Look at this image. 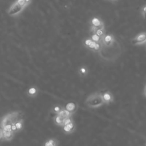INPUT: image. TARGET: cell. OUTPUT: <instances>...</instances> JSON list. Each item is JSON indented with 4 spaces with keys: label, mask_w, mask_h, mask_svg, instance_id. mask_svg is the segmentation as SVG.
<instances>
[{
    "label": "cell",
    "mask_w": 146,
    "mask_h": 146,
    "mask_svg": "<svg viewBox=\"0 0 146 146\" xmlns=\"http://www.w3.org/2000/svg\"><path fill=\"white\" fill-rule=\"evenodd\" d=\"M86 105L90 108H98L104 104L101 92H95L89 95L85 100Z\"/></svg>",
    "instance_id": "obj_1"
},
{
    "label": "cell",
    "mask_w": 146,
    "mask_h": 146,
    "mask_svg": "<svg viewBox=\"0 0 146 146\" xmlns=\"http://www.w3.org/2000/svg\"><path fill=\"white\" fill-rule=\"evenodd\" d=\"M84 46L89 49L90 50L93 51H99L101 50L103 46V44L101 43H98L94 42L91 38H87L83 41Z\"/></svg>",
    "instance_id": "obj_2"
},
{
    "label": "cell",
    "mask_w": 146,
    "mask_h": 146,
    "mask_svg": "<svg viewBox=\"0 0 146 146\" xmlns=\"http://www.w3.org/2000/svg\"><path fill=\"white\" fill-rule=\"evenodd\" d=\"M26 6L20 4L18 1L15 2L9 9L8 14L10 16H15L19 14L24 9Z\"/></svg>",
    "instance_id": "obj_3"
},
{
    "label": "cell",
    "mask_w": 146,
    "mask_h": 146,
    "mask_svg": "<svg viewBox=\"0 0 146 146\" xmlns=\"http://www.w3.org/2000/svg\"><path fill=\"white\" fill-rule=\"evenodd\" d=\"M90 31L93 32L94 30L104 27V24L103 21L98 17H94L92 18L90 22Z\"/></svg>",
    "instance_id": "obj_4"
},
{
    "label": "cell",
    "mask_w": 146,
    "mask_h": 146,
    "mask_svg": "<svg viewBox=\"0 0 146 146\" xmlns=\"http://www.w3.org/2000/svg\"><path fill=\"white\" fill-rule=\"evenodd\" d=\"M146 43V32H141L131 39V43L134 46L141 45Z\"/></svg>",
    "instance_id": "obj_5"
},
{
    "label": "cell",
    "mask_w": 146,
    "mask_h": 146,
    "mask_svg": "<svg viewBox=\"0 0 146 146\" xmlns=\"http://www.w3.org/2000/svg\"><path fill=\"white\" fill-rule=\"evenodd\" d=\"M115 39L113 35L112 34H106L102 40V43L103 45L106 46L107 47H110L113 45L115 43Z\"/></svg>",
    "instance_id": "obj_6"
},
{
    "label": "cell",
    "mask_w": 146,
    "mask_h": 146,
    "mask_svg": "<svg viewBox=\"0 0 146 146\" xmlns=\"http://www.w3.org/2000/svg\"><path fill=\"white\" fill-rule=\"evenodd\" d=\"M102 98H103L104 104H108L113 102V96L110 91H106L103 92H102Z\"/></svg>",
    "instance_id": "obj_7"
},
{
    "label": "cell",
    "mask_w": 146,
    "mask_h": 146,
    "mask_svg": "<svg viewBox=\"0 0 146 146\" xmlns=\"http://www.w3.org/2000/svg\"><path fill=\"white\" fill-rule=\"evenodd\" d=\"M62 127L63 128V132L67 134L71 133L75 130V124L74 123V121Z\"/></svg>",
    "instance_id": "obj_8"
},
{
    "label": "cell",
    "mask_w": 146,
    "mask_h": 146,
    "mask_svg": "<svg viewBox=\"0 0 146 146\" xmlns=\"http://www.w3.org/2000/svg\"><path fill=\"white\" fill-rule=\"evenodd\" d=\"M38 90L37 87L35 86H31L29 87L27 91V95L31 98L36 96V95H38Z\"/></svg>",
    "instance_id": "obj_9"
},
{
    "label": "cell",
    "mask_w": 146,
    "mask_h": 146,
    "mask_svg": "<svg viewBox=\"0 0 146 146\" xmlns=\"http://www.w3.org/2000/svg\"><path fill=\"white\" fill-rule=\"evenodd\" d=\"M3 140L4 141H10L11 140L14 136V132L12 131H3Z\"/></svg>",
    "instance_id": "obj_10"
},
{
    "label": "cell",
    "mask_w": 146,
    "mask_h": 146,
    "mask_svg": "<svg viewBox=\"0 0 146 146\" xmlns=\"http://www.w3.org/2000/svg\"><path fill=\"white\" fill-rule=\"evenodd\" d=\"M88 69L87 66H80L78 69V73L79 75L82 77H85L88 74Z\"/></svg>",
    "instance_id": "obj_11"
},
{
    "label": "cell",
    "mask_w": 146,
    "mask_h": 146,
    "mask_svg": "<svg viewBox=\"0 0 146 146\" xmlns=\"http://www.w3.org/2000/svg\"><path fill=\"white\" fill-rule=\"evenodd\" d=\"M65 108L67 111L74 113L75 112V111L76 110L77 106H76V104L74 102H69L66 104Z\"/></svg>",
    "instance_id": "obj_12"
},
{
    "label": "cell",
    "mask_w": 146,
    "mask_h": 146,
    "mask_svg": "<svg viewBox=\"0 0 146 146\" xmlns=\"http://www.w3.org/2000/svg\"><path fill=\"white\" fill-rule=\"evenodd\" d=\"M58 114L60 116H62L63 118L66 119L67 117H72L73 113L67 111L66 108H63V109Z\"/></svg>",
    "instance_id": "obj_13"
},
{
    "label": "cell",
    "mask_w": 146,
    "mask_h": 146,
    "mask_svg": "<svg viewBox=\"0 0 146 146\" xmlns=\"http://www.w3.org/2000/svg\"><path fill=\"white\" fill-rule=\"evenodd\" d=\"M65 119L63 118L58 114H56L54 117V122L56 125L62 126L63 125V122Z\"/></svg>",
    "instance_id": "obj_14"
},
{
    "label": "cell",
    "mask_w": 146,
    "mask_h": 146,
    "mask_svg": "<svg viewBox=\"0 0 146 146\" xmlns=\"http://www.w3.org/2000/svg\"><path fill=\"white\" fill-rule=\"evenodd\" d=\"M59 144L58 141L54 138H51L47 140L44 143L45 146H56Z\"/></svg>",
    "instance_id": "obj_15"
},
{
    "label": "cell",
    "mask_w": 146,
    "mask_h": 146,
    "mask_svg": "<svg viewBox=\"0 0 146 146\" xmlns=\"http://www.w3.org/2000/svg\"><path fill=\"white\" fill-rule=\"evenodd\" d=\"M14 124L15 125V126L16 127L17 132L21 131L23 129V119H21L18 120L17 122L14 123Z\"/></svg>",
    "instance_id": "obj_16"
},
{
    "label": "cell",
    "mask_w": 146,
    "mask_h": 146,
    "mask_svg": "<svg viewBox=\"0 0 146 146\" xmlns=\"http://www.w3.org/2000/svg\"><path fill=\"white\" fill-rule=\"evenodd\" d=\"M92 33L96 34V35H98V36H99L101 38H103L106 35L105 28L104 27H102V28H100V29H96V30H94Z\"/></svg>",
    "instance_id": "obj_17"
},
{
    "label": "cell",
    "mask_w": 146,
    "mask_h": 146,
    "mask_svg": "<svg viewBox=\"0 0 146 146\" xmlns=\"http://www.w3.org/2000/svg\"><path fill=\"white\" fill-rule=\"evenodd\" d=\"M62 109H63V107L60 105L56 104L52 107L51 109V111L52 112V113L56 115V114H58Z\"/></svg>",
    "instance_id": "obj_18"
},
{
    "label": "cell",
    "mask_w": 146,
    "mask_h": 146,
    "mask_svg": "<svg viewBox=\"0 0 146 146\" xmlns=\"http://www.w3.org/2000/svg\"><path fill=\"white\" fill-rule=\"evenodd\" d=\"M94 42H98V43H102V38L100 37L99 36H98V35H96L95 33H92V34L90 38Z\"/></svg>",
    "instance_id": "obj_19"
},
{
    "label": "cell",
    "mask_w": 146,
    "mask_h": 146,
    "mask_svg": "<svg viewBox=\"0 0 146 146\" xmlns=\"http://www.w3.org/2000/svg\"><path fill=\"white\" fill-rule=\"evenodd\" d=\"M141 14L143 17V18L145 19H146V5L143 6V7L141 9Z\"/></svg>",
    "instance_id": "obj_20"
},
{
    "label": "cell",
    "mask_w": 146,
    "mask_h": 146,
    "mask_svg": "<svg viewBox=\"0 0 146 146\" xmlns=\"http://www.w3.org/2000/svg\"><path fill=\"white\" fill-rule=\"evenodd\" d=\"M3 132L2 128H0V141H3Z\"/></svg>",
    "instance_id": "obj_21"
},
{
    "label": "cell",
    "mask_w": 146,
    "mask_h": 146,
    "mask_svg": "<svg viewBox=\"0 0 146 146\" xmlns=\"http://www.w3.org/2000/svg\"><path fill=\"white\" fill-rule=\"evenodd\" d=\"M143 94H144V96L146 98V84L145 85V86H144V90H143Z\"/></svg>",
    "instance_id": "obj_22"
},
{
    "label": "cell",
    "mask_w": 146,
    "mask_h": 146,
    "mask_svg": "<svg viewBox=\"0 0 146 146\" xmlns=\"http://www.w3.org/2000/svg\"><path fill=\"white\" fill-rule=\"evenodd\" d=\"M110 1H119L120 0H110Z\"/></svg>",
    "instance_id": "obj_23"
},
{
    "label": "cell",
    "mask_w": 146,
    "mask_h": 146,
    "mask_svg": "<svg viewBox=\"0 0 146 146\" xmlns=\"http://www.w3.org/2000/svg\"><path fill=\"white\" fill-rule=\"evenodd\" d=\"M145 145H146V144H145Z\"/></svg>",
    "instance_id": "obj_24"
}]
</instances>
